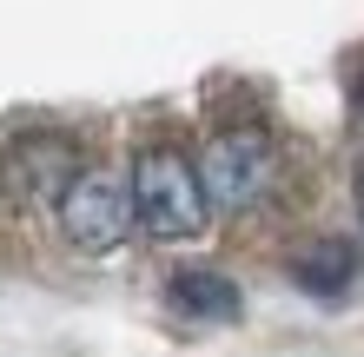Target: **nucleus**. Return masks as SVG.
<instances>
[{
  "instance_id": "5",
  "label": "nucleus",
  "mask_w": 364,
  "mask_h": 357,
  "mask_svg": "<svg viewBox=\"0 0 364 357\" xmlns=\"http://www.w3.org/2000/svg\"><path fill=\"white\" fill-rule=\"evenodd\" d=\"M166 304L186 311V318H199V324H239V311H245L239 285H232L225 271H199V265H192V271H173Z\"/></svg>"
},
{
  "instance_id": "3",
  "label": "nucleus",
  "mask_w": 364,
  "mask_h": 357,
  "mask_svg": "<svg viewBox=\"0 0 364 357\" xmlns=\"http://www.w3.org/2000/svg\"><path fill=\"white\" fill-rule=\"evenodd\" d=\"M60 205V232H67V245L73 251H119L126 245V232H133V185H126L119 172H73L67 179V192L53 199Z\"/></svg>"
},
{
  "instance_id": "7",
  "label": "nucleus",
  "mask_w": 364,
  "mask_h": 357,
  "mask_svg": "<svg viewBox=\"0 0 364 357\" xmlns=\"http://www.w3.org/2000/svg\"><path fill=\"white\" fill-rule=\"evenodd\" d=\"M358 212H364V159H358Z\"/></svg>"
},
{
  "instance_id": "8",
  "label": "nucleus",
  "mask_w": 364,
  "mask_h": 357,
  "mask_svg": "<svg viewBox=\"0 0 364 357\" xmlns=\"http://www.w3.org/2000/svg\"><path fill=\"white\" fill-rule=\"evenodd\" d=\"M358 126H364V79H358Z\"/></svg>"
},
{
  "instance_id": "2",
  "label": "nucleus",
  "mask_w": 364,
  "mask_h": 357,
  "mask_svg": "<svg viewBox=\"0 0 364 357\" xmlns=\"http://www.w3.org/2000/svg\"><path fill=\"white\" fill-rule=\"evenodd\" d=\"M278 172V145L265 126H225V133L205 139L199 153V185H205V205L219 212H245V205L265 199V185Z\"/></svg>"
},
{
  "instance_id": "6",
  "label": "nucleus",
  "mask_w": 364,
  "mask_h": 357,
  "mask_svg": "<svg viewBox=\"0 0 364 357\" xmlns=\"http://www.w3.org/2000/svg\"><path fill=\"white\" fill-rule=\"evenodd\" d=\"M351 278H358V245H345V238H325L305 258H291V285L311 291V298H345Z\"/></svg>"
},
{
  "instance_id": "4",
  "label": "nucleus",
  "mask_w": 364,
  "mask_h": 357,
  "mask_svg": "<svg viewBox=\"0 0 364 357\" xmlns=\"http://www.w3.org/2000/svg\"><path fill=\"white\" fill-rule=\"evenodd\" d=\"M73 172H80V159H73L67 139H27L7 153V185L20 199H60Z\"/></svg>"
},
{
  "instance_id": "1",
  "label": "nucleus",
  "mask_w": 364,
  "mask_h": 357,
  "mask_svg": "<svg viewBox=\"0 0 364 357\" xmlns=\"http://www.w3.org/2000/svg\"><path fill=\"white\" fill-rule=\"evenodd\" d=\"M133 219L146 225V238L159 245H186L205 232L212 205L199 185V165H192L179 145H146L133 159Z\"/></svg>"
}]
</instances>
